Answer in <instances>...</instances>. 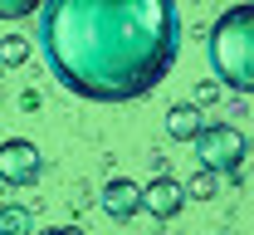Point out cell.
<instances>
[{
	"instance_id": "6da1fadb",
	"label": "cell",
	"mask_w": 254,
	"mask_h": 235,
	"mask_svg": "<svg viewBox=\"0 0 254 235\" xmlns=\"http://www.w3.org/2000/svg\"><path fill=\"white\" fill-rule=\"evenodd\" d=\"M176 0H44L39 54L68 93L127 103L152 93L176 64Z\"/></svg>"
},
{
	"instance_id": "7a4b0ae2",
	"label": "cell",
	"mask_w": 254,
	"mask_h": 235,
	"mask_svg": "<svg viewBox=\"0 0 254 235\" xmlns=\"http://www.w3.org/2000/svg\"><path fill=\"white\" fill-rule=\"evenodd\" d=\"M205 59L225 88L254 93V0L230 5L205 34Z\"/></svg>"
},
{
	"instance_id": "3957f363",
	"label": "cell",
	"mask_w": 254,
	"mask_h": 235,
	"mask_svg": "<svg viewBox=\"0 0 254 235\" xmlns=\"http://www.w3.org/2000/svg\"><path fill=\"white\" fill-rule=\"evenodd\" d=\"M195 147V157H200V167L215 171V176H235V171L245 167V157H250V142L240 128H230V123H205L200 137L190 142Z\"/></svg>"
},
{
	"instance_id": "277c9868",
	"label": "cell",
	"mask_w": 254,
	"mask_h": 235,
	"mask_svg": "<svg viewBox=\"0 0 254 235\" xmlns=\"http://www.w3.org/2000/svg\"><path fill=\"white\" fill-rule=\"evenodd\" d=\"M39 176H44V157H39V147H34L30 137L0 142V181L5 186H30Z\"/></svg>"
},
{
	"instance_id": "5b68a950",
	"label": "cell",
	"mask_w": 254,
	"mask_h": 235,
	"mask_svg": "<svg viewBox=\"0 0 254 235\" xmlns=\"http://www.w3.org/2000/svg\"><path fill=\"white\" fill-rule=\"evenodd\" d=\"M181 206H186V186H181L176 176H152V181L142 186V211L157 216V221H171Z\"/></svg>"
},
{
	"instance_id": "8992f818",
	"label": "cell",
	"mask_w": 254,
	"mask_h": 235,
	"mask_svg": "<svg viewBox=\"0 0 254 235\" xmlns=\"http://www.w3.org/2000/svg\"><path fill=\"white\" fill-rule=\"evenodd\" d=\"M98 206H103V216H113V221H132V216L142 211V186L118 176V181H108V186H103Z\"/></svg>"
},
{
	"instance_id": "52a82bcc",
	"label": "cell",
	"mask_w": 254,
	"mask_h": 235,
	"mask_svg": "<svg viewBox=\"0 0 254 235\" xmlns=\"http://www.w3.org/2000/svg\"><path fill=\"white\" fill-rule=\"evenodd\" d=\"M205 123H210V118H205L195 103H176V108L166 113V137H171V142H195Z\"/></svg>"
},
{
	"instance_id": "ba28073f",
	"label": "cell",
	"mask_w": 254,
	"mask_h": 235,
	"mask_svg": "<svg viewBox=\"0 0 254 235\" xmlns=\"http://www.w3.org/2000/svg\"><path fill=\"white\" fill-rule=\"evenodd\" d=\"M0 235H34V221L25 206H0Z\"/></svg>"
},
{
	"instance_id": "9c48e42d",
	"label": "cell",
	"mask_w": 254,
	"mask_h": 235,
	"mask_svg": "<svg viewBox=\"0 0 254 235\" xmlns=\"http://www.w3.org/2000/svg\"><path fill=\"white\" fill-rule=\"evenodd\" d=\"M181 186H186V196H200V201L220 196V176H215V171H205V167H200V176H195V181H181Z\"/></svg>"
},
{
	"instance_id": "30bf717a",
	"label": "cell",
	"mask_w": 254,
	"mask_h": 235,
	"mask_svg": "<svg viewBox=\"0 0 254 235\" xmlns=\"http://www.w3.org/2000/svg\"><path fill=\"white\" fill-rule=\"evenodd\" d=\"M44 0H0V20H20V15H34Z\"/></svg>"
},
{
	"instance_id": "8fae6325",
	"label": "cell",
	"mask_w": 254,
	"mask_h": 235,
	"mask_svg": "<svg viewBox=\"0 0 254 235\" xmlns=\"http://www.w3.org/2000/svg\"><path fill=\"white\" fill-rule=\"evenodd\" d=\"M0 59H5V64H20V59H25V44H20V39H5V44H0Z\"/></svg>"
},
{
	"instance_id": "7c38bea8",
	"label": "cell",
	"mask_w": 254,
	"mask_h": 235,
	"mask_svg": "<svg viewBox=\"0 0 254 235\" xmlns=\"http://www.w3.org/2000/svg\"><path fill=\"white\" fill-rule=\"evenodd\" d=\"M34 235H83V231H73V226H49V231H34Z\"/></svg>"
}]
</instances>
